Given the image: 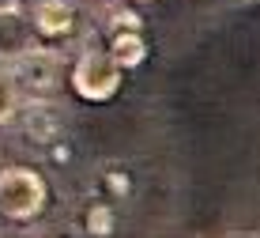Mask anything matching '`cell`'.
Here are the masks:
<instances>
[{
  "label": "cell",
  "mask_w": 260,
  "mask_h": 238,
  "mask_svg": "<svg viewBox=\"0 0 260 238\" xmlns=\"http://www.w3.org/2000/svg\"><path fill=\"white\" fill-rule=\"evenodd\" d=\"M49 186L34 167H4L0 170V212L15 223H30L46 212Z\"/></svg>",
  "instance_id": "obj_1"
},
{
  "label": "cell",
  "mask_w": 260,
  "mask_h": 238,
  "mask_svg": "<svg viewBox=\"0 0 260 238\" xmlns=\"http://www.w3.org/2000/svg\"><path fill=\"white\" fill-rule=\"evenodd\" d=\"M121 76L124 68L106 49H83L79 61L72 65V91L83 102H110L121 91Z\"/></svg>",
  "instance_id": "obj_2"
},
{
  "label": "cell",
  "mask_w": 260,
  "mask_h": 238,
  "mask_svg": "<svg viewBox=\"0 0 260 238\" xmlns=\"http://www.w3.org/2000/svg\"><path fill=\"white\" fill-rule=\"evenodd\" d=\"M8 76H12L15 91L30 95V102H46L60 87V57L53 49H46V45H30L23 57L12 61Z\"/></svg>",
  "instance_id": "obj_3"
},
{
  "label": "cell",
  "mask_w": 260,
  "mask_h": 238,
  "mask_svg": "<svg viewBox=\"0 0 260 238\" xmlns=\"http://www.w3.org/2000/svg\"><path fill=\"white\" fill-rule=\"evenodd\" d=\"M30 31L42 38H68L76 31V4L72 0H34Z\"/></svg>",
  "instance_id": "obj_4"
},
{
  "label": "cell",
  "mask_w": 260,
  "mask_h": 238,
  "mask_svg": "<svg viewBox=\"0 0 260 238\" xmlns=\"http://www.w3.org/2000/svg\"><path fill=\"white\" fill-rule=\"evenodd\" d=\"M30 19H23L15 8H4L0 12V57H23L30 49Z\"/></svg>",
  "instance_id": "obj_5"
},
{
  "label": "cell",
  "mask_w": 260,
  "mask_h": 238,
  "mask_svg": "<svg viewBox=\"0 0 260 238\" xmlns=\"http://www.w3.org/2000/svg\"><path fill=\"white\" fill-rule=\"evenodd\" d=\"M110 53L121 68H140L147 61V38L140 31H113L110 34Z\"/></svg>",
  "instance_id": "obj_6"
},
{
  "label": "cell",
  "mask_w": 260,
  "mask_h": 238,
  "mask_svg": "<svg viewBox=\"0 0 260 238\" xmlns=\"http://www.w3.org/2000/svg\"><path fill=\"white\" fill-rule=\"evenodd\" d=\"M83 227L91 238H113V231H117V208L113 204H91L83 216Z\"/></svg>",
  "instance_id": "obj_7"
},
{
  "label": "cell",
  "mask_w": 260,
  "mask_h": 238,
  "mask_svg": "<svg viewBox=\"0 0 260 238\" xmlns=\"http://www.w3.org/2000/svg\"><path fill=\"white\" fill-rule=\"evenodd\" d=\"M15 102H19V91H15L12 76L0 68V121H8V117L15 114Z\"/></svg>",
  "instance_id": "obj_8"
},
{
  "label": "cell",
  "mask_w": 260,
  "mask_h": 238,
  "mask_svg": "<svg viewBox=\"0 0 260 238\" xmlns=\"http://www.w3.org/2000/svg\"><path fill=\"white\" fill-rule=\"evenodd\" d=\"M106 186H110L113 193H128V178H124V170H110V178H106Z\"/></svg>",
  "instance_id": "obj_9"
}]
</instances>
